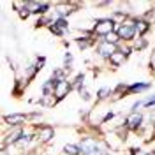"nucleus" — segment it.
<instances>
[{
  "instance_id": "f257e3e1",
  "label": "nucleus",
  "mask_w": 155,
  "mask_h": 155,
  "mask_svg": "<svg viewBox=\"0 0 155 155\" xmlns=\"http://www.w3.org/2000/svg\"><path fill=\"white\" fill-rule=\"evenodd\" d=\"M69 90H71V85H69L65 79H62V81H58L55 83V90H53V95L57 97V99H64V97L69 94Z\"/></svg>"
},
{
  "instance_id": "f03ea898",
  "label": "nucleus",
  "mask_w": 155,
  "mask_h": 155,
  "mask_svg": "<svg viewBox=\"0 0 155 155\" xmlns=\"http://www.w3.org/2000/svg\"><path fill=\"white\" fill-rule=\"evenodd\" d=\"M111 30H113V19H101V21H97V25H95L97 34L107 35V34H111Z\"/></svg>"
},
{
  "instance_id": "7ed1b4c3",
  "label": "nucleus",
  "mask_w": 155,
  "mask_h": 155,
  "mask_svg": "<svg viewBox=\"0 0 155 155\" xmlns=\"http://www.w3.org/2000/svg\"><path fill=\"white\" fill-rule=\"evenodd\" d=\"M134 32H136V23H124L118 27V35L122 39H132L134 37Z\"/></svg>"
},
{
  "instance_id": "20e7f679",
  "label": "nucleus",
  "mask_w": 155,
  "mask_h": 155,
  "mask_svg": "<svg viewBox=\"0 0 155 155\" xmlns=\"http://www.w3.org/2000/svg\"><path fill=\"white\" fill-rule=\"evenodd\" d=\"M81 148H83L85 155H101L99 148H97V143L92 141V139H83L81 141Z\"/></svg>"
},
{
  "instance_id": "39448f33",
  "label": "nucleus",
  "mask_w": 155,
  "mask_h": 155,
  "mask_svg": "<svg viewBox=\"0 0 155 155\" xmlns=\"http://www.w3.org/2000/svg\"><path fill=\"white\" fill-rule=\"evenodd\" d=\"M99 53L102 55V57H113L116 51H115V44H109V42H102L101 46H99Z\"/></svg>"
},
{
  "instance_id": "423d86ee",
  "label": "nucleus",
  "mask_w": 155,
  "mask_h": 155,
  "mask_svg": "<svg viewBox=\"0 0 155 155\" xmlns=\"http://www.w3.org/2000/svg\"><path fill=\"white\" fill-rule=\"evenodd\" d=\"M141 120H143V116L139 115V113H132V115L127 118V127L129 129H137L139 124H141Z\"/></svg>"
},
{
  "instance_id": "0eeeda50",
  "label": "nucleus",
  "mask_w": 155,
  "mask_h": 155,
  "mask_svg": "<svg viewBox=\"0 0 155 155\" xmlns=\"http://www.w3.org/2000/svg\"><path fill=\"white\" fill-rule=\"evenodd\" d=\"M53 137V129L51 127H41L39 129V139L41 141H49Z\"/></svg>"
},
{
  "instance_id": "6e6552de",
  "label": "nucleus",
  "mask_w": 155,
  "mask_h": 155,
  "mask_svg": "<svg viewBox=\"0 0 155 155\" xmlns=\"http://www.w3.org/2000/svg\"><path fill=\"white\" fill-rule=\"evenodd\" d=\"M5 122L12 124V125H18L21 122H25V115H9V116H5Z\"/></svg>"
},
{
  "instance_id": "1a4fd4ad",
  "label": "nucleus",
  "mask_w": 155,
  "mask_h": 155,
  "mask_svg": "<svg viewBox=\"0 0 155 155\" xmlns=\"http://www.w3.org/2000/svg\"><path fill=\"white\" fill-rule=\"evenodd\" d=\"M124 58H125V55H124L122 51H116L115 55L111 57V64H113V65H120V64L124 62Z\"/></svg>"
},
{
  "instance_id": "9d476101",
  "label": "nucleus",
  "mask_w": 155,
  "mask_h": 155,
  "mask_svg": "<svg viewBox=\"0 0 155 155\" xmlns=\"http://www.w3.org/2000/svg\"><path fill=\"white\" fill-rule=\"evenodd\" d=\"M18 137H23V132H21L19 129H16L14 132H11V134L7 136V143H14V141H18Z\"/></svg>"
},
{
  "instance_id": "9b49d317",
  "label": "nucleus",
  "mask_w": 155,
  "mask_h": 155,
  "mask_svg": "<svg viewBox=\"0 0 155 155\" xmlns=\"http://www.w3.org/2000/svg\"><path fill=\"white\" fill-rule=\"evenodd\" d=\"M64 152H65V155H79V148L74 145H65Z\"/></svg>"
},
{
  "instance_id": "f8f14e48",
  "label": "nucleus",
  "mask_w": 155,
  "mask_h": 155,
  "mask_svg": "<svg viewBox=\"0 0 155 155\" xmlns=\"http://www.w3.org/2000/svg\"><path fill=\"white\" fill-rule=\"evenodd\" d=\"M148 87H150L148 83H139V85H132V87H130V92H141V90H146Z\"/></svg>"
},
{
  "instance_id": "ddd939ff",
  "label": "nucleus",
  "mask_w": 155,
  "mask_h": 155,
  "mask_svg": "<svg viewBox=\"0 0 155 155\" xmlns=\"http://www.w3.org/2000/svg\"><path fill=\"white\" fill-rule=\"evenodd\" d=\"M146 28H148V25L145 21H136V30H139V34H145Z\"/></svg>"
},
{
  "instance_id": "4468645a",
  "label": "nucleus",
  "mask_w": 155,
  "mask_h": 155,
  "mask_svg": "<svg viewBox=\"0 0 155 155\" xmlns=\"http://www.w3.org/2000/svg\"><path fill=\"white\" fill-rule=\"evenodd\" d=\"M118 37H120L118 34H115V32H111V34H107V35H106V41L109 42V44H115L116 41H118Z\"/></svg>"
},
{
  "instance_id": "2eb2a0df",
  "label": "nucleus",
  "mask_w": 155,
  "mask_h": 155,
  "mask_svg": "<svg viewBox=\"0 0 155 155\" xmlns=\"http://www.w3.org/2000/svg\"><path fill=\"white\" fill-rule=\"evenodd\" d=\"M146 46V42H145V39H139V42H137V44H136V48L139 49V48H145Z\"/></svg>"
},
{
  "instance_id": "dca6fc26",
  "label": "nucleus",
  "mask_w": 155,
  "mask_h": 155,
  "mask_svg": "<svg viewBox=\"0 0 155 155\" xmlns=\"http://www.w3.org/2000/svg\"><path fill=\"white\" fill-rule=\"evenodd\" d=\"M79 94L83 95V99H88V92L85 90V88H79Z\"/></svg>"
},
{
  "instance_id": "f3484780",
  "label": "nucleus",
  "mask_w": 155,
  "mask_h": 155,
  "mask_svg": "<svg viewBox=\"0 0 155 155\" xmlns=\"http://www.w3.org/2000/svg\"><path fill=\"white\" fill-rule=\"evenodd\" d=\"M107 94V88H102V90H101V92H99V97H101V99H102V97L106 95Z\"/></svg>"
},
{
  "instance_id": "a211bd4d",
  "label": "nucleus",
  "mask_w": 155,
  "mask_h": 155,
  "mask_svg": "<svg viewBox=\"0 0 155 155\" xmlns=\"http://www.w3.org/2000/svg\"><path fill=\"white\" fill-rule=\"evenodd\" d=\"M42 65H44V58H39L37 60V69H41Z\"/></svg>"
},
{
  "instance_id": "6ab92c4d",
  "label": "nucleus",
  "mask_w": 155,
  "mask_h": 155,
  "mask_svg": "<svg viewBox=\"0 0 155 155\" xmlns=\"http://www.w3.org/2000/svg\"><path fill=\"white\" fill-rule=\"evenodd\" d=\"M71 62H72V57H71V55H67V57H65V64H67V65H69Z\"/></svg>"
},
{
  "instance_id": "aec40b11",
  "label": "nucleus",
  "mask_w": 155,
  "mask_h": 155,
  "mask_svg": "<svg viewBox=\"0 0 155 155\" xmlns=\"http://www.w3.org/2000/svg\"><path fill=\"white\" fill-rule=\"evenodd\" d=\"M113 116H115V113H107V115H106V118H104V120H109V118H113Z\"/></svg>"
},
{
  "instance_id": "412c9836",
  "label": "nucleus",
  "mask_w": 155,
  "mask_h": 155,
  "mask_svg": "<svg viewBox=\"0 0 155 155\" xmlns=\"http://www.w3.org/2000/svg\"><path fill=\"white\" fill-rule=\"evenodd\" d=\"M152 67L155 69V55H153V57H152Z\"/></svg>"
}]
</instances>
